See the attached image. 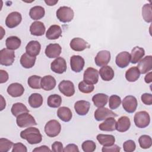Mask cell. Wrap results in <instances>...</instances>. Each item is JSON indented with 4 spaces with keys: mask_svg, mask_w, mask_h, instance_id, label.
<instances>
[{
    "mask_svg": "<svg viewBox=\"0 0 152 152\" xmlns=\"http://www.w3.org/2000/svg\"><path fill=\"white\" fill-rule=\"evenodd\" d=\"M21 138L27 140L30 144L40 143L42 140V135L39 129L35 127H28L20 132Z\"/></svg>",
    "mask_w": 152,
    "mask_h": 152,
    "instance_id": "6da1fadb",
    "label": "cell"
},
{
    "mask_svg": "<svg viewBox=\"0 0 152 152\" xmlns=\"http://www.w3.org/2000/svg\"><path fill=\"white\" fill-rule=\"evenodd\" d=\"M57 18L62 23H68L72 20L74 12L73 10L66 6H62L59 7L56 12Z\"/></svg>",
    "mask_w": 152,
    "mask_h": 152,
    "instance_id": "7a4b0ae2",
    "label": "cell"
},
{
    "mask_svg": "<svg viewBox=\"0 0 152 152\" xmlns=\"http://www.w3.org/2000/svg\"><path fill=\"white\" fill-rule=\"evenodd\" d=\"M16 122L17 125L20 128L29 127L37 125L34 117L28 112H24L19 115L17 117Z\"/></svg>",
    "mask_w": 152,
    "mask_h": 152,
    "instance_id": "3957f363",
    "label": "cell"
},
{
    "mask_svg": "<svg viewBox=\"0 0 152 152\" xmlns=\"http://www.w3.org/2000/svg\"><path fill=\"white\" fill-rule=\"evenodd\" d=\"M134 121L137 127L144 128L147 127L150 122L149 113L146 111L138 112L134 115Z\"/></svg>",
    "mask_w": 152,
    "mask_h": 152,
    "instance_id": "277c9868",
    "label": "cell"
},
{
    "mask_svg": "<svg viewBox=\"0 0 152 152\" xmlns=\"http://www.w3.org/2000/svg\"><path fill=\"white\" fill-rule=\"evenodd\" d=\"M61 130L60 123L55 119L48 121L45 126V132L49 137H55L59 135Z\"/></svg>",
    "mask_w": 152,
    "mask_h": 152,
    "instance_id": "5b68a950",
    "label": "cell"
},
{
    "mask_svg": "<svg viewBox=\"0 0 152 152\" xmlns=\"http://www.w3.org/2000/svg\"><path fill=\"white\" fill-rule=\"evenodd\" d=\"M15 59V53L13 50L4 48L0 51V64L4 66L11 65Z\"/></svg>",
    "mask_w": 152,
    "mask_h": 152,
    "instance_id": "8992f818",
    "label": "cell"
},
{
    "mask_svg": "<svg viewBox=\"0 0 152 152\" xmlns=\"http://www.w3.org/2000/svg\"><path fill=\"white\" fill-rule=\"evenodd\" d=\"M66 62L64 58L58 57L50 64V69L55 73L61 74L66 70Z\"/></svg>",
    "mask_w": 152,
    "mask_h": 152,
    "instance_id": "52a82bcc",
    "label": "cell"
},
{
    "mask_svg": "<svg viewBox=\"0 0 152 152\" xmlns=\"http://www.w3.org/2000/svg\"><path fill=\"white\" fill-rule=\"evenodd\" d=\"M60 92L66 97H71L75 93V87L72 82L69 80H62L58 85Z\"/></svg>",
    "mask_w": 152,
    "mask_h": 152,
    "instance_id": "ba28073f",
    "label": "cell"
},
{
    "mask_svg": "<svg viewBox=\"0 0 152 152\" xmlns=\"http://www.w3.org/2000/svg\"><path fill=\"white\" fill-rule=\"evenodd\" d=\"M137 105V100L133 96H127L122 100V107L124 109L129 113H132L136 110Z\"/></svg>",
    "mask_w": 152,
    "mask_h": 152,
    "instance_id": "9c48e42d",
    "label": "cell"
},
{
    "mask_svg": "<svg viewBox=\"0 0 152 152\" xmlns=\"http://www.w3.org/2000/svg\"><path fill=\"white\" fill-rule=\"evenodd\" d=\"M83 78L86 83L95 84L99 81V71L92 67L87 68L84 72Z\"/></svg>",
    "mask_w": 152,
    "mask_h": 152,
    "instance_id": "30bf717a",
    "label": "cell"
},
{
    "mask_svg": "<svg viewBox=\"0 0 152 152\" xmlns=\"http://www.w3.org/2000/svg\"><path fill=\"white\" fill-rule=\"evenodd\" d=\"M22 20L20 12L14 11L10 13L5 19V25L10 28H12L18 26Z\"/></svg>",
    "mask_w": 152,
    "mask_h": 152,
    "instance_id": "8fae6325",
    "label": "cell"
},
{
    "mask_svg": "<svg viewBox=\"0 0 152 152\" xmlns=\"http://www.w3.org/2000/svg\"><path fill=\"white\" fill-rule=\"evenodd\" d=\"M118 115L111 110L104 107H98L94 112L95 119L97 121H101L109 117H117Z\"/></svg>",
    "mask_w": 152,
    "mask_h": 152,
    "instance_id": "7c38bea8",
    "label": "cell"
},
{
    "mask_svg": "<svg viewBox=\"0 0 152 152\" xmlns=\"http://www.w3.org/2000/svg\"><path fill=\"white\" fill-rule=\"evenodd\" d=\"M85 61L80 55H73L70 58V66L71 69L75 72H81L84 66Z\"/></svg>",
    "mask_w": 152,
    "mask_h": 152,
    "instance_id": "4fadbf2b",
    "label": "cell"
},
{
    "mask_svg": "<svg viewBox=\"0 0 152 152\" xmlns=\"http://www.w3.org/2000/svg\"><path fill=\"white\" fill-rule=\"evenodd\" d=\"M110 60V53L108 50H103L99 52L94 58L96 65L103 66L106 65Z\"/></svg>",
    "mask_w": 152,
    "mask_h": 152,
    "instance_id": "5bb4252c",
    "label": "cell"
},
{
    "mask_svg": "<svg viewBox=\"0 0 152 152\" xmlns=\"http://www.w3.org/2000/svg\"><path fill=\"white\" fill-rule=\"evenodd\" d=\"M140 72V74H144L152 69V56L148 55L141 59L137 66Z\"/></svg>",
    "mask_w": 152,
    "mask_h": 152,
    "instance_id": "9a60e30c",
    "label": "cell"
},
{
    "mask_svg": "<svg viewBox=\"0 0 152 152\" xmlns=\"http://www.w3.org/2000/svg\"><path fill=\"white\" fill-rule=\"evenodd\" d=\"M62 48L58 43H50L45 49V55L49 58H58L61 53Z\"/></svg>",
    "mask_w": 152,
    "mask_h": 152,
    "instance_id": "2e32d148",
    "label": "cell"
},
{
    "mask_svg": "<svg viewBox=\"0 0 152 152\" xmlns=\"http://www.w3.org/2000/svg\"><path fill=\"white\" fill-rule=\"evenodd\" d=\"M69 46L72 50L77 52L83 51L90 47V45L86 40L80 37L73 38L70 42Z\"/></svg>",
    "mask_w": 152,
    "mask_h": 152,
    "instance_id": "e0dca14e",
    "label": "cell"
},
{
    "mask_svg": "<svg viewBox=\"0 0 152 152\" xmlns=\"http://www.w3.org/2000/svg\"><path fill=\"white\" fill-rule=\"evenodd\" d=\"M131 56L129 52L124 51L117 55L115 59V62L118 66L121 68L126 67L130 62Z\"/></svg>",
    "mask_w": 152,
    "mask_h": 152,
    "instance_id": "ac0fdd59",
    "label": "cell"
},
{
    "mask_svg": "<svg viewBox=\"0 0 152 152\" xmlns=\"http://www.w3.org/2000/svg\"><path fill=\"white\" fill-rule=\"evenodd\" d=\"M7 93L12 97H18L23 95L24 91V87L18 83L11 84L7 88Z\"/></svg>",
    "mask_w": 152,
    "mask_h": 152,
    "instance_id": "d6986e66",
    "label": "cell"
},
{
    "mask_svg": "<svg viewBox=\"0 0 152 152\" xmlns=\"http://www.w3.org/2000/svg\"><path fill=\"white\" fill-rule=\"evenodd\" d=\"M90 103L86 100H79L75 102L74 109L75 112L80 116L86 115L89 111Z\"/></svg>",
    "mask_w": 152,
    "mask_h": 152,
    "instance_id": "ffe728a7",
    "label": "cell"
},
{
    "mask_svg": "<svg viewBox=\"0 0 152 152\" xmlns=\"http://www.w3.org/2000/svg\"><path fill=\"white\" fill-rule=\"evenodd\" d=\"M46 30L44 24L39 21H36L31 23L30 26V33L36 36H41L45 34Z\"/></svg>",
    "mask_w": 152,
    "mask_h": 152,
    "instance_id": "44dd1931",
    "label": "cell"
},
{
    "mask_svg": "<svg viewBox=\"0 0 152 152\" xmlns=\"http://www.w3.org/2000/svg\"><path fill=\"white\" fill-rule=\"evenodd\" d=\"M41 45L38 41H30L26 46V52L32 56H36L40 52Z\"/></svg>",
    "mask_w": 152,
    "mask_h": 152,
    "instance_id": "7402d4cb",
    "label": "cell"
},
{
    "mask_svg": "<svg viewBox=\"0 0 152 152\" xmlns=\"http://www.w3.org/2000/svg\"><path fill=\"white\" fill-rule=\"evenodd\" d=\"M56 80L51 75H45L41 80V88L46 91L53 90L56 86Z\"/></svg>",
    "mask_w": 152,
    "mask_h": 152,
    "instance_id": "603a6c76",
    "label": "cell"
},
{
    "mask_svg": "<svg viewBox=\"0 0 152 152\" xmlns=\"http://www.w3.org/2000/svg\"><path fill=\"white\" fill-rule=\"evenodd\" d=\"M62 36V29L58 25H52L49 27L46 33V37L49 40L58 39Z\"/></svg>",
    "mask_w": 152,
    "mask_h": 152,
    "instance_id": "cb8c5ba5",
    "label": "cell"
},
{
    "mask_svg": "<svg viewBox=\"0 0 152 152\" xmlns=\"http://www.w3.org/2000/svg\"><path fill=\"white\" fill-rule=\"evenodd\" d=\"M131 126V121L128 117L122 116L120 117L116 124V129L120 132H126Z\"/></svg>",
    "mask_w": 152,
    "mask_h": 152,
    "instance_id": "d4e9b609",
    "label": "cell"
},
{
    "mask_svg": "<svg viewBox=\"0 0 152 152\" xmlns=\"http://www.w3.org/2000/svg\"><path fill=\"white\" fill-rule=\"evenodd\" d=\"M116 122L113 117H109L99 125L100 130L103 131H113L116 130Z\"/></svg>",
    "mask_w": 152,
    "mask_h": 152,
    "instance_id": "484cf974",
    "label": "cell"
},
{
    "mask_svg": "<svg viewBox=\"0 0 152 152\" xmlns=\"http://www.w3.org/2000/svg\"><path fill=\"white\" fill-rule=\"evenodd\" d=\"M99 73L101 78L106 81H109L112 80L115 75V72L113 69L108 65H105L102 66L99 71Z\"/></svg>",
    "mask_w": 152,
    "mask_h": 152,
    "instance_id": "4316f807",
    "label": "cell"
},
{
    "mask_svg": "<svg viewBox=\"0 0 152 152\" xmlns=\"http://www.w3.org/2000/svg\"><path fill=\"white\" fill-rule=\"evenodd\" d=\"M144 55L145 50L143 48L139 46L134 47L132 49L131 53L130 54L131 63L133 64H137L142 59Z\"/></svg>",
    "mask_w": 152,
    "mask_h": 152,
    "instance_id": "83f0119b",
    "label": "cell"
},
{
    "mask_svg": "<svg viewBox=\"0 0 152 152\" xmlns=\"http://www.w3.org/2000/svg\"><path fill=\"white\" fill-rule=\"evenodd\" d=\"M36 59V56H32L27 53H24L21 55L20 62L23 67L28 69L34 65Z\"/></svg>",
    "mask_w": 152,
    "mask_h": 152,
    "instance_id": "f1b7e54d",
    "label": "cell"
},
{
    "mask_svg": "<svg viewBox=\"0 0 152 152\" xmlns=\"http://www.w3.org/2000/svg\"><path fill=\"white\" fill-rule=\"evenodd\" d=\"M58 117L64 122H69L72 117V113L69 107L62 106L59 107L57 111Z\"/></svg>",
    "mask_w": 152,
    "mask_h": 152,
    "instance_id": "f546056e",
    "label": "cell"
},
{
    "mask_svg": "<svg viewBox=\"0 0 152 152\" xmlns=\"http://www.w3.org/2000/svg\"><path fill=\"white\" fill-rule=\"evenodd\" d=\"M108 100V96L104 93H97L92 97V101L94 104L97 107L104 106L107 104Z\"/></svg>",
    "mask_w": 152,
    "mask_h": 152,
    "instance_id": "4dcf8cb0",
    "label": "cell"
},
{
    "mask_svg": "<svg viewBox=\"0 0 152 152\" xmlns=\"http://www.w3.org/2000/svg\"><path fill=\"white\" fill-rule=\"evenodd\" d=\"M96 138L100 144L103 146H110L113 145L115 142V138L112 135L98 134Z\"/></svg>",
    "mask_w": 152,
    "mask_h": 152,
    "instance_id": "1f68e13d",
    "label": "cell"
},
{
    "mask_svg": "<svg viewBox=\"0 0 152 152\" xmlns=\"http://www.w3.org/2000/svg\"><path fill=\"white\" fill-rule=\"evenodd\" d=\"M45 14V11L42 6H34L32 7L29 11L30 18L34 20H37L42 18Z\"/></svg>",
    "mask_w": 152,
    "mask_h": 152,
    "instance_id": "d6a6232c",
    "label": "cell"
},
{
    "mask_svg": "<svg viewBox=\"0 0 152 152\" xmlns=\"http://www.w3.org/2000/svg\"><path fill=\"white\" fill-rule=\"evenodd\" d=\"M43 97L39 93L31 94L28 100L29 105L33 108H38L40 107L43 104Z\"/></svg>",
    "mask_w": 152,
    "mask_h": 152,
    "instance_id": "836d02e7",
    "label": "cell"
},
{
    "mask_svg": "<svg viewBox=\"0 0 152 152\" xmlns=\"http://www.w3.org/2000/svg\"><path fill=\"white\" fill-rule=\"evenodd\" d=\"M21 41L20 38L17 36H10L5 40V45L7 49L14 50L20 48Z\"/></svg>",
    "mask_w": 152,
    "mask_h": 152,
    "instance_id": "e575fe53",
    "label": "cell"
},
{
    "mask_svg": "<svg viewBox=\"0 0 152 152\" xmlns=\"http://www.w3.org/2000/svg\"><path fill=\"white\" fill-rule=\"evenodd\" d=\"M140 76V72L137 66L129 68L125 72V78L129 82L136 81Z\"/></svg>",
    "mask_w": 152,
    "mask_h": 152,
    "instance_id": "d590c367",
    "label": "cell"
},
{
    "mask_svg": "<svg viewBox=\"0 0 152 152\" xmlns=\"http://www.w3.org/2000/svg\"><path fill=\"white\" fill-rule=\"evenodd\" d=\"M11 112L14 116L17 117L21 113H23L24 112H29V110L23 103H15L12 104L11 107Z\"/></svg>",
    "mask_w": 152,
    "mask_h": 152,
    "instance_id": "8d00e7d4",
    "label": "cell"
},
{
    "mask_svg": "<svg viewBox=\"0 0 152 152\" xmlns=\"http://www.w3.org/2000/svg\"><path fill=\"white\" fill-rule=\"evenodd\" d=\"M48 105L53 108H56L61 106L62 103V98L61 97L56 94L50 95L47 100Z\"/></svg>",
    "mask_w": 152,
    "mask_h": 152,
    "instance_id": "74e56055",
    "label": "cell"
},
{
    "mask_svg": "<svg viewBox=\"0 0 152 152\" xmlns=\"http://www.w3.org/2000/svg\"><path fill=\"white\" fill-rule=\"evenodd\" d=\"M142 16L145 22L151 23L152 21L151 5L150 4L144 5L142 8Z\"/></svg>",
    "mask_w": 152,
    "mask_h": 152,
    "instance_id": "f35d334b",
    "label": "cell"
},
{
    "mask_svg": "<svg viewBox=\"0 0 152 152\" xmlns=\"http://www.w3.org/2000/svg\"><path fill=\"white\" fill-rule=\"evenodd\" d=\"M41 80L42 78L38 75H31L28 78L27 83L30 87L33 89L41 88Z\"/></svg>",
    "mask_w": 152,
    "mask_h": 152,
    "instance_id": "ab89813d",
    "label": "cell"
},
{
    "mask_svg": "<svg viewBox=\"0 0 152 152\" xmlns=\"http://www.w3.org/2000/svg\"><path fill=\"white\" fill-rule=\"evenodd\" d=\"M138 142L141 148L147 149L151 147L152 145V140L150 136L147 135H142L140 137Z\"/></svg>",
    "mask_w": 152,
    "mask_h": 152,
    "instance_id": "60d3db41",
    "label": "cell"
},
{
    "mask_svg": "<svg viewBox=\"0 0 152 152\" xmlns=\"http://www.w3.org/2000/svg\"><path fill=\"white\" fill-rule=\"evenodd\" d=\"M78 89L81 92L87 94L93 91L94 89V86H93V84L87 83L83 80L79 83Z\"/></svg>",
    "mask_w": 152,
    "mask_h": 152,
    "instance_id": "b9f144b4",
    "label": "cell"
},
{
    "mask_svg": "<svg viewBox=\"0 0 152 152\" xmlns=\"http://www.w3.org/2000/svg\"><path fill=\"white\" fill-rule=\"evenodd\" d=\"M121 103V97L116 94L112 95L109 97V106L110 109H117Z\"/></svg>",
    "mask_w": 152,
    "mask_h": 152,
    "instance_id": "7bdbcfd3",
    "label": "cell"
},
{
    "mask_svg": "<svg viewBox=\"0 0 152 152\" xmlns=\"http://www.w3.org/2000/svg\"><path fill=\"white\" fill-rule=\"evenodd\" d=\"M13 145V142L5 138H1L0 139V151L7 152Z\"/></svg>",
    "mask_w": 152,
    "mask_h": 152,
    "instance_id": "ee69618b",
    "label": "cell"
},
{
    "mask_svg": "<svg viewBox=\"0 0 152 152\" xmlns=\"http://www.w3.org/2000/svg\"><path fill=\"white\" fill-rule=\"evenodd\" d=\"M81 147L84 152H93L96 150V145L92 140H86L83 142Z\"/></svg>",
    "mask_w": 152,
    "mask_h": 152,
    "instance_id": "f6af8a7d",
    "label": "cell"
},
{
    "mask_svg": "<svg viewBox=\"0 0 152 152\" xmlns=\"http://www.w3.org/2000/svg\"><path fill=\"white\" fill-rule=\"evenodd\" d=\"M136 145L133 140H129L123 144V148L125 152H132L135 150Z\"/></svg>",
    "mask_w": 152,
    "mask_h": 152,
    "instance_id": "bcb514c9",
    "label": "cell"
},
{
    "mask_svg": "<svg viewBox=\"0 0 152 152\" xmlns=\"http://www.w3.org/2000/svg\"><path fill=\"white\" fill-rule=\"evenodd\" d=\"M27 149L25 145L21 142H17L13 144L12 152H27Z\"/></svg>",
    "mask_w": 152,
    "mask_h": 152,
    "instance_id": "7dc6e473",
    "label": "cell"
},
{
    "mask_svg": "<svg viewBox=\"0 0 152 152\" xmlns=\"http://www.w3.org/2000/svg\"><path fill=\"white\" fill-rule=\"evenodd\" d=\"M141 101L146 105H151L152 104V95L150 93H144L141 97Z\"/></svg>",
    "mask_w": 152,
    "mask_h": 152,
    "instance_id": "c3c4849f",
    "label": "cell"
},
{
    "mask_svg": "<svg viewBox=\"0 0 152 152\" xmlns=\"http://www.w3.org/2000/svg\"><path fill=\"white\" fill-rule=\"evenodd\" d=\"M121 148L116 144L110 146H103L102 149L103 152H119Z\"/></svg>",
    "mask_w": 152,
    "mask_h": 152,
    "instance_id": "681fc988",
    "label": "cell"
},
{
    "mask_svg": "<svg viewBox=\"0 0 152 152\" xmlns=\"http://www.w3.org/2000/svg\"><path fill=\"white\" fill-rule=\"evenodd\" d=\"M53 152H62L64 151L63 144L59 141H55L52 144V150Z\"/></svg>",
    "mask_w": 152,
    "mask_h": 152,
    "instance_id": "f907efd6",
    "label": "cell"
},
{
    "mask_svg": "<svg viewBox=\"0 0 152 152\" xmlns=\"http://www.w3.org/2000/svg\"><path fill=\"white\" fill-rule=\"evenodd\" d=\"M64 152H78L79 149L78 148V146L74 144H69L64 149Z\"/></svg>",
    "mask_w": 152,
    "mask_h": 152,
    "instance_id": "816d5d0a",
    "label": "cell"
},
{
    "mask_svg": "<svg viewBox=\"0 0 152 152\" xmlns=\"http://www.w3.org/2000/svg\"><path fill=\"white\" fill-rule=\"evenodd\" d=\"M9 78L8 74L6 71H4L3 69L0 70V83L1 84H2L4 83H5L8 81Z\"/></svg>",
    "mask_w": 152,
    "mask_h": 152,
    "instance_id": "f5cc1de1",
    "label": "cell"
},
{
    "mask_svg": "<svg viewBox=\"0 0 152 152\" xmlns=\"http://www.w3.org/2000/svg\"><path fill=\"white\" fill-rule=\"evenodd\" d=\"M51 150L49 148V147L46 145H42L39 147L35 148L34 150H33V151L35 152H42V151H50Z\"/></svg>",
    "mask_w": 152,
    "mask_h": 152,
    "instance_id": "db71d44e",
    "label": "cell"
},
{
    "mask_svg": "<svg viewBox=\"0 0 152 152\" xmlns=\"http://www.w3.org/2000/svg\"><path fill=\"white\" fill-rule=\"evenodd\" d=\"M151 72H150L149 73H148L144 78V80L145 82L146 83H150L152 81V76H151Z\"/></svg>",
    "mask_w": 152,
    "mask_h": 152,
    "instance_id": "11a10c76",
    "label": "cell"
},
{
    "mask_svg": "<svg viewBox=\"0 0 152 152\" xmlns=\"http://www.w3.org/2000/svg\"><path fill=\"white\" fill-rule=\"evenodd\" d=\"M6 106V102L5 99H4L3 96L2 95H1V109L0 110L2 111Z\"/></svg>",
    "mask_w": 152,
    "mask_h": 152,
    "instance_id": "9f6ffc18",
    "label": "cell"
},
{
    "mask_svg": "<svg viewBox=\"0 0 152 152\" xmlns=\"http://www.w3.org/2000/svg\"><path fill=\"white\" fill-rule=\"evenodd\" d=\"M58 1H52V0H48L45 1V2L49 6H53L55 5L56 3H58Z\"/></svg>",
    "mask_w": 152,
    "mask_h": 152,
    "instance_id": "6f0895ef",
    "label": "cell"
}]
</instances>
